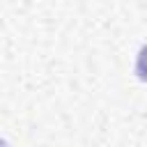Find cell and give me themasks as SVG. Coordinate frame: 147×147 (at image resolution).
Masks as SVG:
<instances>
[{
  "label": "cell",
  "mask_w": 147,
  "mask_h": 147,
  "mask_svg": "<svg viewBox=\"0 0 147 147\" xmlns=\"http://www.w3.org/2000/svg\"><path fill=\"white\" fill-rule=\"evenodd\" d=\"M136 76H138L142 83H147V46H142L140 53H138V60H136Z\"/></svg>",
  "instance_id": "obj_1"
}]
</instances>
